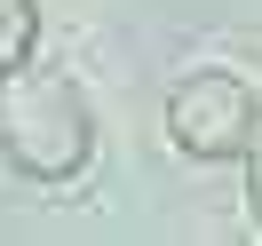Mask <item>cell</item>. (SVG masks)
Here are the masks:
<instances>
[{
  "label": "cell",
  "mask_w": 262,
  "mask_h": 246,
  "mask_svg": "<svg viewBox=\"0 0 262 246\" xmlns=\"http://www.w3.org/2000/svg\"><path fill=\"white\" fill-rule=\"evenodd\" d=\"M0 151L24 167L32 183H64L96 151V111H88L80 80L64 72H8L0 80Z\"/></svg>",
  "instance_id": "obj_1"
},
{
  "label": "cell",
  "mask_w": 262,
  "mask_h": 246,
  "mask_svg": "<svg viewBox=\"0 0 262 246\" xmlns=\"http://www.w3.org/2000/svg\"><path fill=\"white\" fill-rule=\"evenodd\" d=\"M167 135L191 159H238L246 135H254V96H246L238 72H191V80L167 96Z\"/></svg>",
  "instance_id": "obj_2"
},
{
  "label": "cell",
  "mask_w": 262,
  "mask_h": 246,
  "mask_svg": "<svg viewBox=\"0 0 262 246\" xmlns=\"http://www.w3.org/2000/svg\"><path fill=\"white\" fill-rule=\"evenodd\" d=\"M32 40H40V0H0V80L32 56Z\"/></svg>",
  "instance_id": "obj_3"
},
{
  "label": "cell",
  "mask_w": 262,
  "mask_h": 246,
  "mask_svg": "<svg viewBox=\"0 0 262 246\" xmlns=\"http://www.w3.org/2000/svg\"><path fill=\"white\" fill-rule=\"evenodd\" d=\"M246 175H254V214H262V111H254V135H246Z\"/></svg>",
  "instance_id": "obj_4"
}]
</instances>
